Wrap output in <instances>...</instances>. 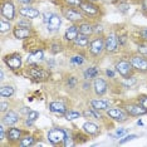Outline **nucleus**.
I'll list each match as a JSON object with an SVG mask.
<instances>
[{"label":"nucleus","mask_w":147,"mask_h":147,"mask_svg":"<svg viewBox=\"0 0 147 147\" xmlns=\"http://www.w3.org/2000/svg\"><path fill=\"white\" fill-rule=\"evenodd\" d=\"M88 106L92 107L96 111L106 112L107 109L112 107V101H109V99H103L102 97H96V98L88 99Z\"/></svg>","instance_id":"6ab92c4d"},{"label":"nucleus","mask_w":147,"mask_h":147,"mask_svg":"<svg viewBox=\"0 0 147 147\" xmlns=\"http://www.w3.org/2000/svg\"><path fill=\"white\" fill-rule=\"evenodd\" d=\"M0 15L10 22H15L19 15L15 3L13 0H1L0 1Z\"/></svg>","instance_id":"1a4fd4ad"},{"label":"nucleus","mask_w":147,"mask_h":147,"mask_svg":"<svg viewBox=\"0 0 147 147\" xmlns=\"http://www.w3.org/2000/svg\"><path fill=\"white\" fill-rule=\"evenodd\" d=\"M106 116L108 117V119H111L113 122H117V123H125L129 119V116L127 111L123 107H111L106 111Z\"/></svg>","instance_id":"f8f14e48"},{"label":"nucleus","mask_w":147,"mask_h":147,"mask_svg":"<svg viewBox=\"0 0 147 147\" xmlns=\"http://www.w3.org/2000/svg\"><path fill=\"white\" fill-rule=\"evenodd\" d=\"M62 14L57 11H49L47 10L44 13H42V19L44 25L47 26V30L49 33H57L59 32L62 25Z\"/></svg>","instance_id":"20e7f679"},{"label":"nucleus","mask_w":147,"mask_h":147,"mask_svg":"<svg viewBox=\"0 0 147 147\" xmlns=\"http://www.w3.org/2000/svg\"><path fill=\"white\" fill-rule=\"evenodd\" d=\"M30 111H32V109H30V108H28V107H26V106H23L22 108L19 109V112H20V115H22V116H24V117H25L26 115H28V113L30 112Z\"/></svg>","instance_id":"864d4df0"},{"label":"nucleus","mask_w":147,"mask_h":147,"mask_svg":"<svg viewBox=\"0 0 147 147\" xmlns=\"http://www.w3.org/2000/svg\"><path fill=\"white\" fill-rule=\"evenodd\" d=\"M115 69L117 72V74H118L119 77H121L122 79H126V78H129V77L135 76V69L132 68L131 63H129L128 58H119L117 59V61L115 62Z\"/></svg>","instance_id":"9d476101"},{"label":"nucleus","mask_w":147,"mask_h":147,"mask_svg":"<svg viewBox=\"0 0 147 147\" xmlns=\"http://www.w3.org/2000/svg\"><path fill=\"white\" fill-rule=\"evenodd\" d=\"M79 91L86 93V94H91L93 92V84L91 81L88 79H82L81 81V87H79Z\"/></svg>","instance_id":"72a5a7b5"},{"label":"nucleus","mask_w":147,"mask_h":147,"mask_svg":"<svg viewBox=\"0 0 147 147\" xmlns=\"http://www.w3.org/2000/svg\"><path fill=\"white\" fill-rule=\"evenodd\" d=\"M63 83H64L65 89L69 92L79 91V87H81V79L74 74H67L63 79Z\"/></svg>","instance_id":"5701e85b"},{"label":"nucleus","mask_w":147,"mask_h":147,"mask_svg":"<svg viewBox=\"0 0 147 147\" xmlns=\"http://www.w3.org/2000/svg\"><path fill=\"white\" fill-rule=\"evenodd\" d=\"M48 49L52 55H57V54H59V53L64 52L65 44L62 40H59V39H52V40L48 43Z\"/></svg>","instance_id":"cd10ccee"},{"label":"nucleus","mask_w":147,"mask_h":147,"mask_svg":"<svg viewBox=\"0 0 147 147\" xmlns=\"http://www.w3.org/2000/svg\"><path fill=\"white\" fill-rule=\"evenodd\" d=\"M128 33L127 32H119L118 33V43H119V48H125L128 44Z\"/></svg>","instance_id":"58836bf2"},{"label":"nucleus","mask_w":147,"mask_h":147,"mask_svg":"<svg viewBox=\"0 0 147 147\" xmlns=\"http://www.w3.org/2000/svg\"><path fill=\"white\" fill-rule=\"evenodd\" d=\"M20 121H22L20 112H16V111H14V109H9L8 112L3 113L1 119H0V122H3L6 127L15 126V125H18Z\"/></svg>","instance_id":"f3484780"},{"label":"nucleus","mask_w":147,"mask_h":147,"mask_svg":"<svg viewBox=\"0 0 147 147\" xmlns=\"http://www.w3.org/2000/svg\"><path fill=\"white\" fill-rule=\"evenodd\" d=\"M23 123H24V126L26 127V128H30V127L34 126V123H35V122L30 121V119H28V118H26V117H25V118L23 119Z\"/></svg>","instance_id":"5fc2aeb1"},{"label":"nucleus","mask_w":147,"mask_h":147,"mask_svg":"<svg viewBox=\"0 0 147 147\" xmlns=\"http://www.w3.org/2000/svg\"><path fill=\"white\" fill-rule=\"evenodd\" d=\"M48 108H49V111H51L53 115L61 116V117H64L67 111H68V107H67L62 101H52V102H49Z\"/></svg>","instance_id":"a878e982"},{"label":"nucleus","mask_w":147,"mask_h":147,"mask_svg":"<svg viewBox=\"0 0 147 147\" xmlns=\"http://www.w3.org/2000/svg\"><path fill=\"white\" fill-rule=\"evenodd\" d=\"M122 107L127 111L131 117H140L143 115H147V109H145L143 107L140 105L137 101L135 102H125L122 105Z\"/></svg>","instance_id":"a211bd4d"},{"label":"nucleus","mask_w":147,"mask_h":147,"mask_svg":"<svg viewBox=\"0 0 147 147\" xmlns=\"http://www.w3.org/2000/svg\"><path fill=\"white\" fill-rule=\"evenodd\" d=\"M38 0H16V3L19 4V6L23 5H34Z\"/></svg>","instance_id":"8fccbe9b"},{"label":"nucleus","mask_w":147,"mask_h":147,"mask_svg":"<svg viewBox=\"0 0 147 147\" xmlns=\"http://www.w3.org/2000/svg\"><path fill=\"white\" fill-rule=\"evenodd\" d=\"M127 133V129L126 128H121V129H117V131L113 133V137H115V138H121L122 136H125Z\"/></svg>","instance_id":"3c124183"},{"label":"nucleus","mask_w":147,"mask_h":147,"mask_svg":"<svg viewBox=\"0 0 147 147\" xmlns=\"http://www.w3.org/2000/svg\"><path fill=\"white\" fill-rule=\"evenodd\" d=\"M11 102H10V98H1V102H0V113H5L8 112L9 109H11Z\"/></svg>","instance_id":"4c0bfd02"},{"label":"nucleus","mask_w":147,"mask_h":147,"mask_svg":"<svg viewBox=\"0 0 147 147\" xmlns=\"http://www.w3.org/2000/svg\"><path fill=\"white\" fill-rule=\"evenodd\" d=\"M23 74H25L26 78H29L30 81L35 83H43L49 81L51 78V71L43 64L38 65H26L24 71H22Z\"/></svg>","instance_id":"f03ea898"},{"label":"nucleus","mask_w":147,"mask_h":147,"mask_svg":"<svg viewBox=\"0 0 147 147\" xmlns=\"http://www.w3.org/2000/svg\"><path fill=\"white\" fill-rule=\"evenodd\" d=\"M26 132H28V129L19 128V127H16V126L8 127V131H6V141H8V145L9 146H18L20 138Z\"/></svg>","instance_id":"ddd939ff"},{"label":"nucleus","mask_w":147,"mask_h":147,"mask_svg":"<svg viewBox=\"0 0 147 147\" xmlns=\"http://www.w3.org/2000/svg\"><path fill=\"white\" fill-rule=\"evenodd\" d=\"M79 34V25L78 24H71L68 28L65 29L64 35H63V40L65 42V44H72L74 42V39Z\"/></svg>","instance_id":"393cba45"},{"label":"nucleus","mask_w":147,"mask_h":147,"mask_svg":"<svg viewBox=\"0 0 147 147\" xmlns=\"http://www.w3.org/2000/svg\"><path fill=\"white\" fill-rule=\"evenodd\" d=\"M92 84H93V93H94L96 97L106 96L107 92H108V89H109L108 81H107L105 77H101V76L93 79Z\"/></svg>","instance_id":"4468645a"},{"label":"nucleus","mask_w":147,"mask_h":147,"mask_svg":"<svg viewBox=\"0 0 147 147\" xmlns=\"http://www.w3.org/2000/svg\"><path fill=\"white\" fill-rule=\"evenodd\" d=\"M101 76V69L98 65H88L87 68L83 69L82 72V77L83 79H88V81H93L94 78Z\"/></svg>","instance_id":"bb28decb"},{"label":"nucleus","mask_w":147,"mask_h":147,"mask_svg":"<svg viewBox=\"0 0 147 147\" xmlns=\"http://www.w3.org/2000/svg\"><path fill=\"white\" fill-rule=\"evenodd\" d=\"M82 117H84L86 119H92V121H99L101 119L102 121V112L99 111H96V109H93L92 107H87L82 111Z\"/></svg>","instance_id":"c756f323"},{"label":"nucleus","mask_w":147,"mask_h":147,"mask_svg":"<svg viewBox=\"0 0 147 147\" xmlns=\"http://www.w3.org/2000/svg\"><path fill=\"white\" fill-rule=\"evenodd\" d=\"M117 8H118V11L123 13V14H126V13L129 11V4H127V3H121Z\"/></svg>","instance_id":"09e8293b"},{"label":"nucleus","mask_w":147,"mask_h":147,"mask_svg":"<svg viewBox=\"0 0 147 147\" xmlns=\"http://www.w3.org/2000/svg\"><path fill=\"white\" fill-rule=\"evenodd\" d=\"M45 62V54L43 48H36L29 52L28 57H26V65H38V64H44Z\"/></svg>","instance_id":"2eb2a0df"},{"label":"nucleus","mask_w":147,"mask_h":147,"mask_svg":"<svg viewBox=\"0 0 147 147\" xmlns=\"http://www.w3.org/2000/svg\"><path fill=\"white\" fill-rule=\"evenodd\" d=\"M105 76H106V78H109V79H116V76H118L117 74V72H116V69H115V67L113 68H106L105 69Z\"/></svg>","instance_id":"79ce46f5"},{"label":"nucleus","mask_w":147,"mask_h":147,"mask_svg":"<svg viewBox=\"0 0 147 147\" xmlns=\"http://www.w3.org/2000/svg\"><path fill=\"white\" fill-rule=\"evenodd\" d=\"M79 9L83 11L86 18L92 22L101 20V18H103L106 14L105 8L97 1H92V0H83Z\"/></svg>","instance_id":"f257e3e1"},{"label":"nucleus","mask_w":147,"mask_h":147,"mask_svg":"<svg viewBox=\"0 0 147 147\" xmlns=\"http://www.w3.org/2000/svg\"><path fill=\"white\" fill-rule=\"evenodd\" d=\"M105 47L106 54H116L119 52V43H118V33L115 30H109L105 34Z\"/></svg>","instance_id":"9b49d317"},{"label":"nucleus","mask_w":147,"mask_h":147,"mask_svg":"<svg viewBox=\"0 0 147 147\" xmlns=\"http://www.w3.org/2000/svg\"><path fill=\"white\" fill-rule=\"evenodd\" d=\"M71 131L63 127H53L47 132V140L52 146H63Z\"/></svg>","instance_id":"39448f33"},{"label":"nucleus","mask_w":147,"mask_h":147,"mask_svg":"<svg viewBox=\"0 0 147 147\" xmlns=\"http://www.w3.org/2000/svg\"><path fill=\"white\" fill-rule=\"evenodd\" d=\"M138 5H140V11L141 14L147 18V0H138Z\"/></svg>","instance_id":"a18cd8bd"},{"label":"nucleus","mask_w":147,"mask_h":147,"mask_svg":"<svg viewBox=\"0 0 147 147\" xmlns=\"http://www.w3.org/2000/svg\"><path fill=\"white\" fill-rule=\"evenodd\" d=\"M0 74H1V77H0V81H1V83L4 82L5 79V74H4V69H1V72H0Z\"/></svg>","instance_id":"6e6d98bb"},{"label":"nucleus","mask_w":147,"mask_h":147,"mask_svg":"<svg viewBox=\"0 0 147 147\" xmlns=\"http://www.w3.org/2000/svg\"><path fill=\"white\" fill-rule=\"evenodd\" d=\"M13 28H14V25H13V22L8 20V19L5 18H0V33H1V35L6 34V33H10L13 32Z\"/></svg>","instance_id":"473e14b6"},{"label":"nucleus","mask_w":147,"mask_h":147,"mask_svg":"<svg viewBox=\"0 0 147 147\" xmlns=\"http://www.w3.org/2000/svg\"><path fill=\"white\" fill-rule=\"evenodd\" d=\"M127 58H128V61L136 73L147 74V57L146 55L135 51V52H129L127 54Z\"/></svg>","instance_id":"0eeeda50"},{"label":"nucleus","mask_w":147,"mask_h":147,"mask_svg":"<svg viewBox=\"0 0 147 147\" xmlns=\"http://www.w3.org/2000/svg\"><path fill=\"white\" fill-rule=\"evenodd\" d=\"M18 13L19 16H23V18H28V19H36L42 16V11L39 9H36L35 6L33 5H23L18 8Z\"/></svg>","instance_id":"aec40b11"},{"label":"nucleus","mask_w":147,"mask_h":147,"mask_svg":"<svg viewBox=\"0 0 147 147\" xmlns=\"http://www.w3.org/2000/svg\"><path fill=\"white\" fill-rule=\"evenodd\" d=\"M5 125L3 122H0V142L4 143V141L6 140V131H8V128H5Z\"/></svg>","instance_id":"49530a36"},{"label":"nucleus","mask_w":147,"mask_h":147,"mask_svg":"<svg viewBox=\"0 0 147 147\" xmlns=\"http://www.w3.org/2000/svg\"><path fill=\"white\" fill-rule=\"evenodd\" d=\"M78 25H79V33L86 34L88 36H93V34H94V29H93V22L92 20L86 19V20H83L82 23H79Z\"/></svg>","instance_id":"7c9ffc66"},{"label":"nucleus","mask_w":147,"mask_h":147,"mask_svg":"<svg viewBox=\"0 0 147 147\" xmlns=\"http://www.w3.org/2000/svg\"><path fill=\"white\" fill-rule=\"evenodd\" d=\"M15 25L16 26H24V28H33L32 19L23 18V16L19 19V20H15Z\"/></svg>","instance_id":"ea45409f"},{"label":"nucleus","mask_w":147,"mask_h":147,"mask_svg":"<svg viewBox=\"0 0 147 147\" xmlns=\"http://www.w3.org/2000/svg\"><path fill=\"white\" fill-rule=\"evenodd\" d=\"M39 116H40V115H39V112H38V111H33V109H32V111L29 112V113H28V115H26L25 117H26V118H28V119H30V121L35 122L36 119L39 118Z\"/></svg>","instance_id":"de8ad7c7"},{"label":"nucleus","mask_w":147,"mask_h":147,"mask_svg":"<svg viewBox=\"0 0 147 147\" xmlns=\"http://www.w3.org/2000/svg\"><path fill=\"white\" fill-rule=\"evenodd\" d=\"M3 63L14 73L23 71V57L19 52H11L3 57Z\"/></svg>","instance_id":"6e6552de"},{"label":"nucleus","mask_w":147,"mask_h":147,"mask_svg":"<svg viewBox=\"0 0 147 147\" xmlns=\"http://www.w3.org/2000/svg\"><path fill=\"white\" fill-rule=\"evenodd\" d=\"M93 29H94V34L93 35H105L106 34V28L101 23V20L93 22Z\"/></svg>","instance_id":"e433bc0d"},{"label":"nucleus","mask_w":147,"mask_h":147,"mask_svg":"<svg viewBox=\"0 0 147 147\" xmlns=\"http://www.w3.org/2000/svg\"><path fill=\"white\" fill-rule=\"evenodd\" d=\"M82 131L86 132L89 137H97L102 133V127L99 125H97L92 119H87L82 125Z\"/></svg>","instance_id":"412c9836"},{"label":"nucleus","mask_w":147,"mask_h":147,"mask_svg":"<svg viewBox=\"0 0 147 147\" xmlns=\"http://www.w3.org/2000/svg\"><path fill=\"white\" fill-rule=\"evenodd\" d=\"M137 35H138V39H141L143 42H147V26H142V28L137 29Z\"/></svg>","instance_id":"37998d69"},{"label":"nucleus","mask_w":147,"mask_h":147,"mask_svg":"<svg viewBox=\"0 0 147 147\" xmlns=\"http://www.w3.org/2000/svg\"><path fill=\"white\" fill-rule=\"evenodd\" d=\"M11 33L14 35V38L19 39V40H29V39L35 38L36 35V33L33 28H24V26H16V25H14Z\"/></svg>","instance_id":"dca6fc26"},{"label":"nucleus","mask_w":147,"mask_h":147,"mask_svg":"<svg viewBox=\"0 0 147 147\" xmlns=\"http://www.w3.org/2000/svg\"><path fill=\"white\" fill-rule=\"evenodd\" d=\"M135 138H137V135H127L126 137H123V140L119 141V145H123V143L131 141V140H135Z\"/></svg>","instance_id":"603ef678"},{"label":"nucleus","mask_w":147,"mask_h":147,"mask_svg":"<svg viewBox=\"0 0 147 147\" xmlns=\"http://www.w3.org/2000/svg\"><path fill=\"white\" fill-rule=\"evenodd\" d=\"M87 58H89L87 51H76L74 54L69 57V63H71L72 67L78 68V67H82L83 64H84Z\"/></svg>","instance_id":"b1692460"},{"label":"nucleus","mask_w":147,"mask_h":147,"mask_svg":"<svg viewBox=\"0 0 147 147\" xmlns=\"http://www.w3.org/2000/svg\"><path fill=\"white\" fill-rule=\"evenodd\" d=\"M15 96V87L13 84H1L0 87V97L1 98H13Z\"/></svg>","instance_id":"2f4dec72"},{"label":"nucleus","mask_w":147,"mask_h":147,"mask_svg":"<svg viewBox=\"0 0 147 147\" xmlns=\"http://www.w3.org/2000/svg\"><path fill=\"white\" fill-rule=\"evenodd\" d=\"M36 137L33 135V133L30 132H26L24 136L20 138V141H19L18 143V146L19 147H33V146H35L36 145Z\"/></svg>","instance_id":"c85d7f7f"},{"label":"nucleus","mask_w":147,"mask_h":147,"mask_svg":"<svg viewBox=\"0 0 147 147\" xmlns=\"http://www.w3.org/2000/svg\"><path fill=\"white\" fill-rule=\"evenodd\" d=\"M137 83V78L135 76H132V77H129V78H126V79H122V82L121 83H118L119 86H122L123 88H126V89H128V88H132L133 86H135Z\"/></svg>","instance_id":"c9c22d12"},{"label":"nucleus","mask_w":147,"mask_h":147,"mask_svg":"<svg viewBox=\"0 0 147 147\" xmlns=\"http://www.w3.org/2000/svg\"><path fill=\"white\" fill-rule=\"evenodd\" d=\"M88 57L92 59H99L103 54H106V47H105V35H93L89 42V45L87 48Z\"/></svg>","instance_id":"7ed1b4c3"},{"label":"nucleus","mask_w":147,"mask_h":147,"mask_svg":"<svg viewBox=\"0 0 147 147\" xmlns=\"http://www.w3.org/2000/svg\"><path fill=\"white\" fill-rule=\"evenodd\" d=\"M59 1L62 3V5L72 6V8H79L83 0H59Z\"/></svg>","instance_id":"a19ab883"},{"label":"nucleus","mask_w":147,"mask_h":147,"mask_svg":"<svg viewBox=\"0 0 147 147\" xmlns=\"http://www.w3.org/2000/svg\"><path fill=\"white\" fill-rule=\"evenodd\" d=\"M136 101L138 102L145 109H147V94H145V93L138 94V96H137V98H136Z\"/></svg>","instance_id":"c03bdc74"},{"label":"nucleus","mask_w":147,"mask_h":147,"mask_svg":"<svg viewBox=\"0 0 147 147\" xmlns=\"http://www.w3.org/2000/svg\"><path fill=\"white\" fill-rule=\"evenodd\" d=\"M81 117H82V111H78V109H68L64 115V118L67 121H76V119L81 118Z\"/></svg>","instance_id":"f704fd0d"},{"label":"nucleus","mask_w":147,"mask_h":147,"mask_svg":"<svg viewBox=\"0 0 147 147\" xmlns=\"http://www.w3.org/2000/svg\"><path fill=\"white\" fill-rule=\"evenodd\" d=\"M91 38L92 36H88L86 34L79 33L78 36L74 39V42L72 44H69V47H73V49H76V51H87L89 42H91Z\"/></svg>","instance_id":"4be33fe9"},{"label":"nucleus","mask_w":147,"mask_h":147,"mask_svg":"<svg viewBox=\"0 0 147 147\" xmlns=\"http://www.w3.org/2000/svg\"><path fill=\"white\" fill-rule=\"evenodd\" d=\"M61 14L71 24H79V23H82L87 19L79 8H72V6L67 5H61Z\"/></svg>","instance_id":"423d86ee"}]
</instances>
